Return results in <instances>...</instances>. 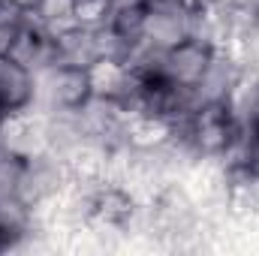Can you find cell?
Returning <instances> with one entry per match:
<instances>
[{"instance_id": "1", "label": "cell", "mask_w": 259, "mask_h": 256, "mask_svg": "<svg viewBox=\"0 0 259 256\" xmlns=\"http://www.w3.org/2000/svg\"><path fill=\"white\" fill-rule=\"evenodd\" d=\"M91 97H94V75H91V69L55 61L49 69L36 72V103L33 106H42V112H49V115L75 112Z\"/></svg>"}, {"instance_id": "2", "label": "cell", "mask_w": 259, "mask_h": 256, "mask_svg": "<svg viewBox=\"0 0 259 256\" xmlns=\"http://www.w3.org/2000/svg\"><path fill=\"white\" fill-rule=\"evenodd\" d=\"M196 30V3L193 0H148L145 6V39L142 46L163 52L184 39H190Z\"/></svg>"}, {"instance_id": "3", "label": "cell", "mask_w": 259, "mask_h": 256, "mask_svg": "<svg viewBox=\"0 0 259 256\" xmlns=\"http://www.w3.org/2000/svg\"><path fill=\"white\" fill-rule=\"evenodd\" d=\"M36 103V75L15 61L12 55H0V115H24Z\"/></svg>"}, {"instance_id": "4", "label": "cell", "mask_w": 259, "mask_h": 256, "mask_svg": "<svg viewBox=\"0 0 259 256\" xmlns=\"http://www.w3.org/2000/svg\"><path fill=\"white\" fill-rule=\"evenodd\" d=\"M33 15L18 0H0V55H12L21 33L30 27Z\"/></svg>"}]
</instances>
